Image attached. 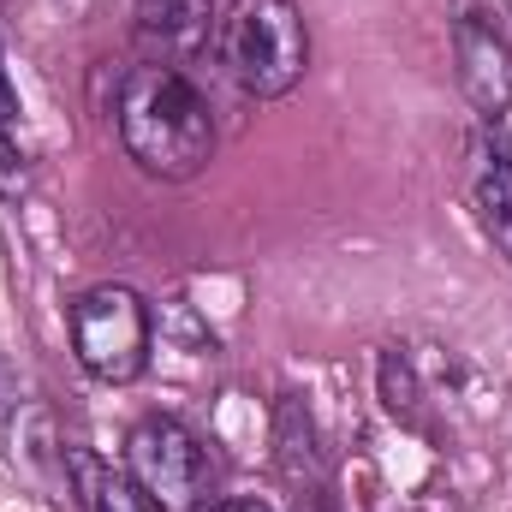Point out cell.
I'll use <instances>...</instances> for the list:
<instances>
[{"label":"cell","mask_w":512,"mask_h":512,"mask_svg":"<svg viewBox=\"0 0 512 512\" xmlns=\"http://www.w3.org/2000/svg\"><path fill=\"white\" fill-rule=\"evenodd\" d=\"M12 120H18V96L6 84V54H0V126H12Z\"/></svg>","instance_id":"cell-10"},{"label":"cell","mask_w":512,"mask_h":512,"mask_svg":"<svg viewBox=\"0 0 512 512\" xmlns=\"http://www.w3.org/2000/svg\"><path fill=\"white\" fill-rule=\"evenodd\" d=\"M24 185V167H18V149L6 143V126H0V197H12Z\"/></svg>","instance_id":"cell-9"},{"label":"cell","mask_w":512,"mask_h":512,"mask_svg":"<svg viewBox=\"0 0 512 512\" xmlns=\"http://www.w3.org/2000/svg\"><path fill=\"white\" fill-rule=\"evenodd\" d=\"M209 18H215L209 0H143L137 6V36L149 48H161V66H179L209 42Z\"/></svg>","instance_id":"cell-6"},{"label":"cell","mask_w":512,"mask_h":512,"mask_svg":"<svg viewBox=\"0 0 512 512\" xmlns=\"http://www.w3.org/2000/svg\"><path fill=\"white\" fill-rule=\"evenodd\" d=\"M126 471L155 512H197L209 489V453L179 417H143L126 435Z\"/></svg>","instance_id":"cell-4"},{"label":"cell","mask_w":512,"mask_h":512,"mask_svg":"<svg viewBox=\"0 0 512 512\" xmlns=\"http://www.w3.org/2000/svg\"><path fill=\"white\" fill-rule=\"evenodd\" d=\"M72 352L84 364V376L108 387H126L149 364V304L131 286H90L72 304Z\"/></svg>","instance_id":"cell-3"},{"label":"cell","mask_w":512,"mask_h":512,"mask_svg":"<svg viewBox=\"0 0 512 512\" xmlns=\"http://www.w3.org/2000/svg\"><path fill=\"white\" fill-rule=\"evenodd\" d=\"M471 197H477V221H483L489 245L512 262V161L501 149H477Z\"/></svg>","instance_id":"cell-7"},{"label":"cell","mask_w":512,"mask_h":512,"mask_svg":"<svg viewBox=\"0 0 512 512\" xmlns=\"http://www.w3.org/2000/svg\"><path fill=\"white\" fill-rule=\"evenodd\" d=\"M120 143L155 179H197L215 155V120L179 66H131L120 84Z\"/></svg>","instance_id":"cell-1"},{"label":"cell","mask_w":512,"mask_h":512,"mask_svg":"<svg viewBox=\"0 0 512 512\" xmlns=\"http://www.w3.org/2000/svg\"><path fill=\"white\" fill-rule=\"evenodd\" d=\"M453 60H459V90L483 120H501L512 108V42L495 18L465 12L453 24Z\"/></svg>","instance_id":"cell-5"},{"label":"cell","mask_w":512,"mask_h":512,"mask_svg":"<svg viewBox=\"0 0 512 512\" xmlns=\"http://www.w3.org/2000/svg\"><path fill=\"white\" fill-rule=\"evenodd\" d=\"M221 66L256 102H274V96L298 90V78L310 66L304 12L292 0H239L221 18Z\"/></svg>","instance_id":"cell-2"},{"label":"cell","mask_w":512,"mask_h":512,"mask_svg":"<svg viewBox=\"0 0 512 512\" xmlns=\"http://www.w3.org/2000/svg\"><path fill=\"white\" fill-rule=\"evenodd\" d=\"M66 471H72V483H78V507L84 512H155L143 495H137L131 477H120L114 465H102V459L84 453V447L66 453Z\"/></svg>","instance_id":"cell-8"},{"label":"cell","mask_w":512,"mask_h":512,"mask_svg":"<svg viewBox=\"0 0 512 512\" xmlns=\"http://www.w3.org/2000/svg\"><path fill=\"white\" fill-rule=\"evenodd\" d=\"M209 512H262V507H251V501H215Z\"/></svg>","instance_id":"cell-11"}]
</instances>
